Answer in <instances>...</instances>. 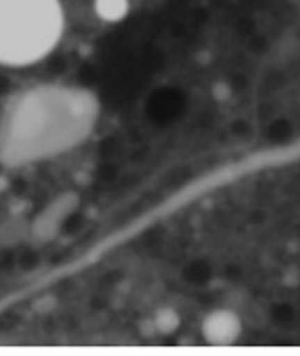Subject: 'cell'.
I'll return each mask as SVG.
<instances>
[{
  "label": "cell",
  "instance_id": "obj_1",
  "mask_svg": "<svg viewBox=\"0 0 300 356\" xmlns=\"http://www.w3.org/2000/svg\"><path fill=\"white\" fill-rule=\"evenodd\" d=\"M63 31L61 0H0V65L38 63L57 47Z\"/></svg>",
  "mask_w": 300,
  "mask_h": 356
},
{
  "label": "cell",
  "instance_id": "obj_3",
  "mask_svg": "<svg viewBox=\"0 0 300 356\" xmlns=\"http://www.w3.org/2000/svg\"><path fill=\"white\" fill-rule=\"evenodd\" d=\"M131 10L129 0H94V12L106 24H119Z\"/></svg>",
  "mask_w": 300,
  "mask_h": 356
},
{
  "label": "cell",
  "instance_id": "obj_4",
  "mask_svg": "<svg viewBox=\"0 0 300 356\" xmlns=\"http://www.w3.org/2000/svg\"><path fill=\"white\" fill-rule=\"evenodd\" d=\"M155 323L156 327H158V331H162V333H172V331H175L177 325H180V318H177V314H175L174 309H162V312H158Z\"/></svg>",
  "mask_w": 300,
  "mask_h": 356
},
{
  "label": "cell",
  "instance_id": "obj_2",
  "mask_svg": "<svg viewBox=\"0 0 300 356\" xmlns=\"http://www.w3.org/2000/svg\"><path fill=\"white\" fill-rule=\"evenodd\" d=\"M203 337L209 345L226 347L242 335V321L230 309H214L203 319Z\"/></svg>",
  "mask_w": 300,
  "mask_h": 356
}]
</instances>
